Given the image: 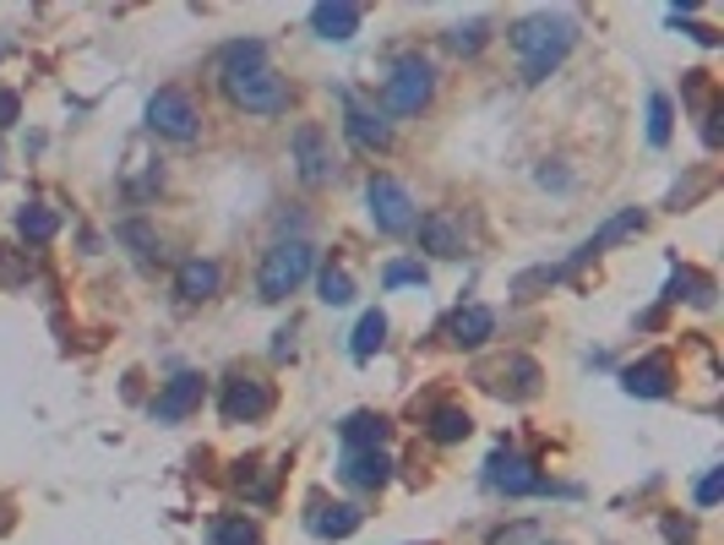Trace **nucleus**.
I'll return each instance as SVG.
<instances>
[{
  "instance_id": "obj_13",
  "label": "nucleus",
  "mask_w": 724,
  "mask_h": 545,
  "mask_svg": "<svg viewBox=\"0 0 724 545\" xmlns=\"http://www.w3.org/2000/svg\"><path fill=\"white\" fill-rule=\"evenodd\" d=\"M338 475L349 480L354 491H382L393 480V459L382 448H360V453H343V470Z\"/></svg>"
},
{
  "instance_id": "obj_15",
  "label": "nucleus",
  "mask_w": 724,
  "mask_h": 545,
  "mask_svg": "<svg viewBox=\"0 0 724 545\" xmlns=\"http://www.w3.org/2000/svg\"><path fill=\"white\" fill-rule=\"evenodd\" d=\"M306 524H311L322 541H349V535L365 524V513H360V507H349V502H322V496H317Z\"/></svg>"
},
{
  "instance_id": "obj_26",
  "label": "nucleus",
  "mask_w": 724,
  "mask_h": 545,
  "mask_svg": "<svg viewBox=\"0 0 724 545\" xmlns=\"http://www.w3.org/2000/svg\"><path fill=\"white\" fill-rule=\"evenodd\" d=\"M485 39H490V22H479V17H474V22H458V28L447 33V50H453V55H479V50H485Z\"/></svg>"
},
{
  "instance_id": "obj_18",
  "label": "nucleus",
  "mask_w": 724,
  "mask_h": 545,
  "mask_svg": "<svg viewBox=\"0 0 724 545\" xmlns=\"http://www.w3.org/2000/svg\"><path fill=\"white\" fill-rule=\"evenodd\" d=\"M490 333H496V311L490 306H458L447 317V339L458 343V349H479Z\"/></svg>"
},
{
  "instance_id": "obj_3",
  "label": "nucleus",
  "mask_w": 724,
  "mask_h": 545,
  "mask_svg": "<svg viewBox=\"0 0 724 545\" xmlns=\"http://www.w3.org/2000/svg\"><path fill=\"white\" fill-rule=\"evenodd\" d=\"M224 99L246 115H283L289 110V82L278 76L272 66H251L224 76Z\"/></svg>"
},
{
  "instance_id": "obj_22",
  "label": "nucleus",
  "mask_w": 724,
  "mask_h": 545,
  "mask_svg": "<svg viewBox=\"0 0 724 545\" xmlns=\"http://www.w3.org/2000/svg\"><path fill=\"white\" fill-rule=\"evenodd\" d=\"M251 66H267L262 39H235V44H224V55H218V76H235V71H251Z\"/></svg>"
},
{
  "instance_id": "obj_7",
  "label": "nucleus",
  "mask_w": 724,
  "mask_h": 545,
  "mask_svg": "<svg viewBox=\"0 0 724 545\" xmlns=\"http://www.w3.org/2000/svg\"><path fill=\"white\" fill-rule=\"evenodd\" d=\"M224 420L229 425H251V420H262L267 409H272V388H267L262 377H235V382H224Z\"/></svg>"
},
{
  "instance_id": "obj_19",
  "label": "nucleus",
  "mask_w": 724,
  "mask_h": 545,
  "mask_svg": "<svg viewBox=\"0 0 724 545\" xmlns=\"http://www.w3.org/2000/svg\"><path fill=\"white\" fill-rule=\"evenodd\" d=\"M218 284H224V272H218V263H207V257H192V263H180V272H175V295L180 300H213L218 295Z\"/></svg>"
},
{
  "instance_id": "obj_12",
  "label": "nucleus",
  "mask_w": 724,
  "mask_h": 545,
  "mask_svg": "<svg viewBox=\"0 0 724 545\" xmlns=\"http://www.w3.org/2000/svg\"><path fill=\"white\" fill-rule=\"evenodd\" d=\"M360 6H349V0H322V6H311V33L317 39H332V44H349L354 33H360Z\"/></svg>"
},
{
  "instance_id": "obj_16",
  "label": "nucleus",
  "mask_w": 724,
  "mask_h": 545,
  "mask_svg": "<svg viewBox=\"0 0 724 545\" xmlns=\"http://www.w3.org/2000/svg\"><path fill=\"white\" fill-rule=\"evenodd\" d=\"M420 246L431 251V257H463V224L453 213H425L420 218Z\"/></svg>"
},
{
  "instance_id": "obj_11",
  "label": "nucleus",
  "mask_w": 724,
  "mask_h": 545,
  "mask_svg": "<svg viewBox=\"0 0 724 545\" xmlns=\"http://www.w3.org/2000/svg\"><path fill=\"white\" fill-rule=\"evenodd\" d=\"M643 224H649V213H643V207H621L616 218H604V224L589 235V246L572 257V268H578V263H589V257H599V251H610V246H621V240H632V235H643Z\"/></svg>"
},
{
  "instance_id": "obj_32",
  "label": "nucleus",
  "mask_w": 724,
  "mask_h": 545,
  "mask_svg": "<svg viewBox=\"0 0 724 545\" xmlns=\"http://www.w3.org/2000/svg\"><path fill=\"white\" fill-rule=\"evenodd\" d=\"M22 121V99L11 88H0V126H17Z\"/></svg>"
},
{
  "instance_id": "obj_2",
  "label": "nucleus",
  "mask_w": 724,
  "mask_h": 545,
  "mask_svg": "<svg viewBox=\"0 0 724 545\" xmlns=\"http://www.w3.org/2000/svg\"><path fill=\"white\" fill-rule=\"evenodd\" d=\"M317 268V251H311V240H278L272 251L262 257V272H257V289H262V300H289L306 278Z\"/></svg>"
},
{
  "instance_id": "obj_4",
  "label": "nucleus",
  "mask_w": 724,
  "mask_h": 545,
  "mask_svg": "<svg viewBox=\"0 0 724 545\" xmlns=\"http://www.w3.org/2000/svg\"><path fill=\"white\" fill-rule=\"evenodd\" d=\"M431 93H436V71L425 66L420 55H408V61H397L393 76H387L382 104H387V115H420V110L431 104Z\"/></svg>"
},
{
  "instance_id": "obj_5",
  "label": "nucleus",
  "mask_w": 724,
  "mask_h": 545,
  "mask_svg": "<svg viewBox=\"0 0 724 545\" xmlns=\"http://www.w3.org/2000/svg\"><path fill=\"white\" fill-rule=\"evenodd\" d=\"M365 203H371V218H376L382 235H408V229L420 224L408 186H397L393 175H371V181H365Z\"/></svg>"
},
{
  "instance_id": "obj_33",
  "label": "nucleus",
  "mask_w": 724,
  "mask_h": 545,
  "mask_svg": "<svg viewBox=\"0 0 724 545\" xmlns=\"http://www.w3.org/2000/svg\"><path fill=\"white\" fill-rule=\"evenodd\" d=\"M664 541H670V545H692V524H681V518H664Z\"/></svg>"
},
{
  "instance_id": "obj_28",
  "label": "nucleus",
  "mask_w": 724,
  "mask_h": 545,
  "mask_svg": "<svg viewBox=\"0 0 724 545\" xmlns=\"http://www.w3.org/2000/svg\"><path fill=\"white\" fill-rule=\"evenodd\" d=\"M115 240H126V246H132V251L142 257V263H147V257L158 251V235H153V229H147L142 218H126V224L115 229Z\"/></svg>"
},
{
  "instance_id": "obj_30",
  "label": "nucleus",
  "mask_w": 724,
  "mask_h": 545,
  "mask_svg": "<svg viewBox=\"0 0 724 545\" xmlns=\"http://www.w3.org/2000/svg\"><path fill=\"white\" fill-rule=\"evenodd\" d=\"M382 284H387V289H403V284H420V289H425L431 272L420 268V263H387V268H382Z\"/></svg>"
},
{
  "instance_id": "obj_31",
  "label": "nucleus",
  "mask_w": 724,
  "mask_h": 545,
  "mask_svg": "<svg viewBox=\"0 0 724 545\" xmlns=\"http://www.w3.org/2000/svg\"><path fill=\"white\" fill-rule=\"evenodd\" d=\"M724 496V470H709V475L697 480V507H714Z\"/></svg>"
},
{
  "instance_id": "obj_27",
  "label": "nucleus",
  "mask_w": 724,
  "mask_h": 545,
  "mask_svg": "<svg viewBox=\"0 0 724 545\" xmlns=\"http://www.w3.org/2000/svg\"><path fill=\"white\" fill-rule=\"evenodd\" d=\"M213 545H262V529L251 518H218L213 524Z\"/></svg>"
},
{
  "instance_id": "obj_24",
  "label": "nucleus",
  "mask_w": 724,
  "mask_h": 545,
  "mask_svg": "<svg viewBox=\"0 0 724 545\" xmlns=\"http://www.w3.org/2000/svg\"><path fill=\"white\" fill-rule=\"evenodd\" d=\"M474 431V420H468V409H458V404H442L436 414H431V436L442 442V448H453V442H463Z\"/></svg>"
},
{
  "instance_id": "obj_25",
  "label": "nucleus",
  "mask_w": 724,
  "mask_h": 545,
  "mask_svg": "<svg viewBox=\"0 0 724 545\" xmlns=\"http://www.w3.org/2000/svg\"><path fill=\"white\" fill-rule=\"evenodd\" d=\"M317 295H322V306H349L354 300V278L343 268H322L317 272Z\"/></svg>"
},
{
  "instance_id": "obj_6",
  "label": "nucleus",
  "mask_w": 724,
  "mask_h": 545,
  "mask_svg": "<svg viewBox=\"0 0 724 545\" xmlns=\"http://www.w3.org/2000/svg\"><path fill=\"white\" fill-rule=\"evenodd\" d=\"M147 126L158 136H169V142H192V136L201 132V115H197V104H192V93L158 88V93L147 99Z\"/></svg>"
},
{
  "instance_id": "obj_23",
  "label": "nucleus",
  "mask_w": 724,
  "mask_h": 545,
  "mask_svg": "<svg viewBox=\"0 0 724 545\" xmlns=\"http://www.w3.org/2000/svg\"><path fill=\"white\" fill-rule=\"evenodd\" d=\"M382 343H387V311H365V317H360V328H354V339H349L354 360H371Z\"/></svg>"
},
{
  "instance_id": "obj_20",
  "label": "nucleus",
  "mask_w": 724,
  "mask_h": 545,
  "mask_svg": "<svg viewBox=\"0 0 724 545\" xmlns=\"http://www.w3.org/2000/svg\"><path fill=\"white\" fill-rule=\"evenodd\" d=\"M17 235L28 240V246H44V240H55L61 235V213L44 203H28L22 213H17Z\"/></svg>"
},
{
  "instance_id": "obj_14",
  "label": "nucleus",
  "mask_w": 724,
  "mask_h": 545,
  "mask_svg": "<svg viewBox=\"0 0 724 545\" xmlns=\"http://www.w3.org/2000/svg\"><path fill=\"white\" fill-rule=\"evenodd\" d=\"M343 132H349L354 147H365V153H387V147H393V121H382V115L365 110V104H349Z\"/></svg>"
},
{
  "instance_id": "obj_1",
  "label": "nucleus",
  "mask_w": 724,
  "mask_h": 545,
  "mask_svg": "<svg viewBox=\"0 0 724 545\" xmlns=\"http://www.w3.org/2000/svg\"><path fill=\"white\" fill-rule=\"evenodd\" d=\"M572 39H578V28L567 17H550V11L545 17H524L513 28V50L524 55V82H545L550 71L567 61Z\"/></svg>"
},
{
  "instance_id": "obj_29",
  "label": "nucleus",
  "mask_w": 724,
  "mask_h": 545,
  "mask_svg": "<svg viewBox=\"0 0 724 545\" xmlns=\"http://www.w3.org/2000/svg\"><path fill=\"white\" fill-rule=\"evenodd\" d=\"M670 115H675L670 99H664V93H649V142H654V147L670 142Z\"/></svg>"
},
{
  "instance_id": "obj_21",
  "label": "nucleus",
  "mask_w": 724,
  "mask_h": 545,
  "mask_svg": "<svg viewBox=\"0 0 724 545\" xmlns=\"http://www.w3.org/2000/svg\"><path fill=\"white\" fill-rule=\"evenodd\" d=\"M338 431H343V448H349V453H360V448H382L387 420H382V414H371V409H360V414H349Z\"/></svg>"
},
{
  "instance_id": "obj_10",
  "label": "nucleus",
  "mask_w": 724,
  "mask_h": 545,
  "mask_svg": "<svg viewBox=\"0 0 724 545\" xmlns=\"http://www.w3.org/2000/svg\"><path fill=\"white\" fill-rule=\"evenodd\" d=\"M485 480H490L501 496H534V491H545V480L534 475V464H528L524 453H496V459L485 464Z\"/></svg>"
},
{
  "instance_id": "obj_8",
  "label": "nucleus",
  "mask_w": 724,
  "mask_h": 545,
  "mask_svg": "<svg viewBox=\"0 0 724 545\" xmlns=\"http://www.w3.org/2000/svg\"><path fill=\"white\" fill-rule=\"evenodd\" d=\"M294 164H300V181L306 186H328L332 181V142H328V132L322 126H300L294 132Z\"/></svg>"
},
{
  "instance_id": "obj_9",
  "label": "nucleus",
  "mask_w": 724,
  "mask_h": 545,
  "mask_svg": "<svg viewBox=\"0 0 724 545\" xmlns=\"http://www.w3.org/2000/svg\"><path fill=\"white\" fill-rule=\"evenodd\" d=\"M201 393H207V382H201L197 371H180V377H169V382L158 388V399H153V420H158V425H175V420H186V414L201 404Z\"/></svg>"
},
{
  "instance_id": "obj_17",
  "label": "nucleus",
  "mask_w": 724,
  "mask_h": 545,
  "mask_svg": "<svg viewBox=\"0 0 724 545\" xmlns=\"http://www.w3.org/2000/svg\"><path fill=\"white\" fill-rule=\"evenodd\" d=\"M621 388H627L632 399H670V360H664V354H649V360L627 366Z\"/></svg>"
}]
</instances>
